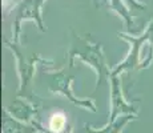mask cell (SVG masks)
<instances>
[{
	"label": "cell",
	"mask_w": 153,
	"mask_h": 133,
	"mask_svg": "<svg viewBox=\"0 0 153 133\" xmlns=\"http://www.w3.org/2000/svg\"><path fill=\"white\" fill-rule=\"evenodd\" d=\"M64 124H65V120H64V117L61 116V114H55L53 117H52L51 120V129L55 132H59L63 129Z\"/></svg>",
	"instance_id": "6da1fadb"
},
{
	"label": "cell",
	"mask_w": 153,
	"mask_h": 133,
	"mask_svg": "<svg viewBox=\"0 0 153 133\" xmlns=\"http://www.w3.org/2000/svg\"><path fill=\"white\" fill-rule=\"evenodd\" d=\"M125 121L126 120H124V121H121V123H117L116 125L112 128L111 126V129H109V132L108 131H100V132H96V131H92V129H89V133H119V131L121 129V126L125 124Z\"/></svg>",
	"instance_id": "7a4b0ae2"
}]
</instances>
